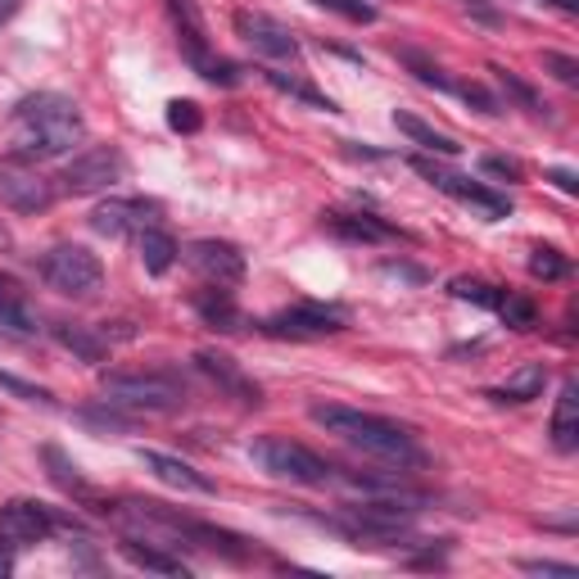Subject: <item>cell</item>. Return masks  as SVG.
Here are the masks:
<instances>
[{
  "label": "cell",
  "instance_id": "35",
  "mask_svg": "<svg viewBox=\"0 0 579 579\" xmlns=\"http://www.w3.org/2000/svg\"><path fill=\"white\" fill-rule=\"evenodd\" d=\"M480 167L489 172V177H502V182H520V163L507 159V154H485Z\"/></svg>",
  "mask_w": 579,
  "mask_h": 579
},
{
  "label": "cell",
  "instance_id": "6",
  "mask_svg": "<svg viewBox=\"0 0 579 579\" xmlns=\"http://www.w3.org/2000/svg\"><path fill=\"white\" fill-rule=\"evenodd\" d=\"M128 177V159L123 150H113V145H91L82 154H73L64 163V191L69 195H100L109 186H119Z\"/></svg>",
  "mask_w": 579,
  "mask_h": 579
},
{
  "label": "cell",
  "instance_id": "31",
  "mask_svg": "<svg viewBox=\"0 0 579 579\" xmlns=\"http://www.w3.org/2000/svg\"><path fill=\"white\" fill-rule=\"evenodd\" d=\"M566 272H570V263H566L557 250H548V245H544V250H535V254H530V276H539V281H561Z\"/></svg>",
  "mask_w": 579,
  "mask_h": 579
},
{
  "label": "cell",
  "instance_id": "3",
  "mask_svg": "<svg viewBox=\"0 0 579 579\" xmlns=\"http://www.w3.org/2000/svg\"><path fill=\"white\" fill-rule=\"evenodd\" d=\"M100 403H113L123 413H177L186 403V385L172 372H113L100 385Z\"/></svg>",
  "mask_w": 579,
  "mask_h": 579
},
{
  "label": "cell",
  "instance_id": "23",
  "mask_svg": "<svg viewBox=\"0 0 579 579\" xmlns=\"http://www.w3.org/2000/svg\"><path fill=\"white\" fill-rule=\"evenodd\" d=\"M123 557H128L132 566H141V570H154V575H186V570H191L182 557H172V552L159 548V544H154V548H150V544L141 548V539H128V544H123Z\"/></svg>",
  "mask_w": 579,
  "mask_h": 579
},
{
  "label": "cell",
  "instance_id": "37",
  "mask_svg": "<svg viewBox=\"0 0 579 579\" xmlns=\"http://www.w3.org/2000/svg\"><path fill=\"white\" fill-rule=\"evenodd\" d=\"M520 570H526V575H575V566L570 561H520Z\"/></svg>",
  "mask_w": 579,
  "mask_h": 579
},
{
  "label": "cell",
  "instance_id": "10",
  "mask_svg": "<svg viewBox=\"0 0 579 579\" xmlns=\"http://www.w3.org/2000/svg\"><path fill=\"white\" fill-rule=\"evenodd\" d=\"M186 267L195 272V276H204L209 285H241L245 281V254L236 250V245H226V241H195V245H186Z\"/></svg>",
  "mask_w": 579,
  "mask_h": 579
},
{
  "label": "cell",
  "instance_id": "26",
  "mask_svg": "<svg viewBox=\"0 0 579 579\" xmlns=\"http://www.w3.org/2000/svg\"><path fill=\"white\" fill-rule=\"evenodd\" d=\"M498 313H502V322L511 326V331H530L535 326V304L526 299V295H498V304H494Z\"/></svg>",
  "mask_w": 579,
  "mask_h": 579
},
{
  "label": "cell",
  "instance_id": "28",
  "mask_svg": "<svg viewBox=\"0 0 579 579\" xmlns=\"http://www.w3.org/2000/svg\"><path fill=\"white\" fill-rule=\"evenodd\" d=\"M167 128L182 132V136H195V132L204 128L200 104H195V100H172V104H167Z\"/></svg>",
  "mask_w": 579,
  "mask_h": 579
},
{
  "label": "cell",
  "instance_id": "1",
  "mask_svg": "<svg viewBox=\"0 0 579 579\" xmlns=\"http://www.w3.org/2000/svg\"><path fill=\"white\" fill-rule=\"evenodd\" d=\"M326 435L344 439L349 448L385 461V467H398V471H417L426 453L421 444L413 439V430H403L398 421H385L376 413H358V408H335V403H317V408L308 413Z\"/></svg>",
  "mask_w": 579,
  "mask_h": 579
},
{
  "label": "cell",
  "instance_id": "13",
  "mask_svg": "<svg viewBox=\"0 0 579 579\" xmlns=\"http://www.w3.org/2000/svg\"><path fill=\"white\" fill-rule=\"evenodd\" d=\"M154 204L145 200H104L95 213H91V226L100 236H141L145 226H154Z\"/></svg>",
  "mask_w": 579,
  "mask_h": 579
},
{
  "label": "cell",
  "instance_id": "41",
  "mask_svg": "<svg viewBox=\"0 0 579 579\" xmlns=\"http://www.w3.org/2000/svg\"><path fill=\"white\" fill-rule=\"evenodd\" d=\"M467 10H476V14L485 19V23H498V14H494V10L485 6V0H467Z\"/></svg>",
  "mask_w": 579,
  "mask_h": 579
},
{
  "label": "cell",
  "instance_id": "21",
  "mask_svg": "<svg viewBox=\"0 0 579 579\" xmlns=\"http://www.w3.org/2000/svg\"><path fill=\"white\" fill-rule=\"evenodd\" d=\"M136 250H141V263H145L150 276H163L172 263H177V241H172L167 231H159V226H145V231H141Z\"/></svg>",
  "mask_w": 579,
  "mask_h": 579
},
{
  "label": "cell",
  "instance_id": "16",
  "mask_svg": "<svg viewBox=\"0 0 579 579\" xmlns=\"http://www.w3.org/2000/svg\"><path fill=\"white\" fill-rule=\"evenodd\" d=\"M0 335L6 339H37L41 335L37 313L28 308L19 285H10V281H0Z\"/></svg>",
  "mask_w": 579,
  "mask_h": 579
},
{
  "label": "cell",
  "instance_id": "38",
  "mask_svg": "<svg viewBox=\"0 0 579 579\" xmlns=\"http://www.w3.org/2000/svg\"><path fill=\"white\" fill-rule=\"evenodd\" d=\"M548 182H552L561 195H579V182H575V172H570V167H552V172H548Z\"/></svg>",
  "mask_w": 579,
  "mask_h": 579
},
{
  "label": "cell",
  "instance_id": "42",
  "mask_svg": "<svg viewBox=\"0 0 579 579\" xmlns=\"http://www.w3.org/2000/svg\"><path fill=\"white\" fill-rule=\"evenodd\" d=\"M19 14V0H0V23H10Z\"/></svg>",
  "mask_w": 579,
  "mask_h": 579
},
{
  "label": "cell",
  "instance_id": "30",
  "mask_svg": "<svg viewBox=\"0 0 579 579\" xmlns=\"http://www.w3.org/2000/svg\"><path fill=\"white\" fill-rule=\"evenodd\" d=\"M313 6L339 14V19H349V23H376V6H367V0H313Z\"/></svg>",
  "mask_w": 579,
  "mask_h": 579
},
{
  "label": "cell",
  "instance_id": "40",
  "mask_svg": "<svg viewBox=\"0 0 579 579\" xmlns=\"http://www.w3.org/2000/svg\"><path fill=\"white\" fill-rule=\"evenodd\" d=\"M380 272H385V276H403V281H426V272H417V267H408V263H385Z\"/></svg>",
  "mask_w": 579,
  "mask_h": 579
},
{
  "label": "cell",
  "instance_id": "2",
  "mask_svg": "<svg viewBox=\"0 0 579 579\" xmlns=\"http://www.w3.org/2000/svg\"><path fill=\"white\" fill-rule=\"evenodd\" d=\"M87 136V123L69 95L41 91L14 104V145L23 159H60Z\"/></svg>",
  "mask_w": 579,
  "mask_h": 579
},
{
  "label": "cell",
  "instance_id": "27",
  "mask_svg": "<svg viewBox=\"0 0 579 579\" xmlns=\"http://www.w3.org/2000/svg\"><path fill=\"white\" fill-rule=\"evenodd\" d=\"M276 91H285V95H295V100H304V104H313V109H326V113H335V100H326V95H317L313 87H304V82H295V78H285V73H263Z\"/></svg>",
  "mask_w": 579,
  "mask_h": 579
},
{
  "label": "cell",
  "instance_id": "43",
  "mask_svg": "<svg viewBox=\"0 0 579 579\" xmlns=\"http://www.w3.org/2000/svg\"><path fill=\"white\" fill-rule=\"evenodd\" d=\"M548 6H557V10H579V0H548Z\"/></svg>",
  "mask_w": 579,
  "mask_h": 579
},
{
  "label": "cell",
  "instance_id": "20",
  "mask_svg": "<svg viewBox=\"0 0 579 579\" xmlns=\"http://www.w3.org/2000/svg\"><path fill=\"white\" fill-rule=\"evenodd\" d=\"M394 128L408 136L413 145H421V150H430V154H444V159H457L461 154V145L453 141V136H444V132H435L430 123H421V119H413V113H394Z\"/></svg>",
  "mask_w": 579,
  "mask_h": 579
},
{
  "label": "cell",
  "instance_id": "36",
  "mask_svg": "<svg viewBox=\"0 0 579 579\" xmlns=\"http://www.w3.org/2000/svg\"><path fill=\"white\" fill-rule=\"evenodd\" d=\"M0 385H6L10 394H19V398H28V403H54L50 389H37V385H28V380H19V376H10V372H0Z\"/></svg>",
  "mask_w": 579,
  "mask_h": 579
},
{
  "label": "cell",
  "instance_id": "39",
  "mask_svg": "<svg viewBox=\"0 0 579 579\" xmlns=\"http://www.w3.org/2000/svg\"><path fill=\"white\" fill-rule=\"evenodd\" d=\"M457 91H461V95H467V100H471V104H476L480 113H494V109H498V104H494V100H489V95H485L480 87H457Z\"/></svg>",
  "mask_w": 579,
  "mask_h": 579
},
{
  "label": "cell",
  "instance_id": "19",
  "mask_svg": "<svg viewBox=\"0 0 579 579\" xmlns=\"http://www.w3.org/2000/svg\"><path fill=\"white\" fill-rule=\"evenodd\" d=\"M552 444L561 453H575L579 448V385L566 380L561 394H557V408H552Z\"/></svg>",
  "mask_w": 579,
  "mask_h": 579
},
{
  "label": "cell",
  "instance_id": "12",
  "mask_svg": "<svg viewBox=\"0 0 579 579\" xmlns=\"http://www.w3.org/2000/svg\"><path fill=\"white\" fill-rule=\"evenodd\" d=\"M236 32H241L258 54H272V60H295V54H299L295 32H290L285 23H276V19H267V14L241 10V14H236Z\"/></svg>",
  "mask_w": 579,
  "mask_h": 579
},
{
  "label": "cell",
  "instance_id": "34",
  "mask_svg": "<svg viewBox=\"0 0 579 579\" xmlns=\"http://www.w3.org/2000/svg\"><path fill=\"white\" fill-rule=\"evenodd\" d=\"M544 69H548L557 82H566V87H575V82H579V60H570V54L544 50Z\"/></svg>",
  "mask_w": 579,
  "mask_h": 579
},
{
  "label": "cell",
  "instance_id": "9",
  "mask_svg": "<svg viewBox=\"0 0 579 579\" xmlns=\"http://www.w3.org/2000/svg\"><path fill=\"white\" fill-rule=\"evenodd\" d=\"M263 331L267 335H290V339H322V335L344 331V308H335V304H295V308L267 317Z\"/></svg>",
  "mask_w": 579,
  "mask_h": 579
},
{
  "label": "cell",
  "instance_id": "7",
  "mask_svg": "<svg viewBox=\"0 0 579 579\" xmlns=\"http://www.w3.org/2000/svg\"><path fill=\"white\" fill-rule=\"evenodd\" d=\"M413 167L421 172V177H426L430 186H439L444 195H453L457 204L476 209V213H480V217H489V222H498V217H507V213H511L507 195H498V191H489V186H480V182H471V177H461V172H448V167H444V163H435V159H413Z\"/></svg>",
  "mask_w": 579,
  "mask_h": 579
},
{
  "label": "cell",
  "instance_id": "29",
  "mask_svg": "<svg viewBox=\"0 0 579 579\" xmlns=\"http://www.w3.org/2000/svg\"><path fill=\"white\" fill-rule=\"evenodd\" d=\"M398 60H403V64H408V69H413V73H417V78H421L426 87H439V91H453V82H448V73H444L439 64H430V60H426V54H421V50H398Z\"/></svg>",
  "mask_w": 579,
  "mask_h": 579
},
{
  "label": "cell",
  "instance_id": "18",
  "mask_svg": "<svg viewBox=\"0 0 579 579\" xmlns=\"http://www.w3.org/2000/svg\"><path fill=\"white\" fill-rule=\"evenodd\" d=\"M544 385H548V367L544 363H520L502 385L489 389V398L494 403H530V398L544 394Z\"/></svg>",
  "mask_w": 579,
  "mask_h": 579
},
{
  "label": "cell",
  "instance_id": "33",
  "mask_svg": "<svg viewBox=\"0 0 579 579\" xmlns=\"http://www.w3.org/2000/svg\"><path fill=\"white\" fill-rule=\"evenodd\" d=\"M489 73L498 78V87H502L507 95H516V100H520V104H526L530 113H544V100H539V95H535V91H530L526 82H520L516 73H507V69H489Z\"/></svg>",
  "mask_w": 579,
  "mask_h": 579
},
{
  "label": "cell",
  "instance_id": "5",
  "mask_svg": "<svg viewBox=\"0 0 579 579\" xmlns=\"http://www.w3.org/2000/svg\"><path fill=\"white\" fill-rule=\"evenodd\" d=\"M41 281L50 290H60V295H69V299H91L100 290V281H104V267L82 245H54V250L41 254Z\"/></svg>",
  "mask_w": 579,
  "mask_h": 579
},
{
  "label": "cell",
  "instance_id": "14",
  "mask_svg": "<svg viewBox=\"0 0 579 579\" xmlns=\"http://www.w3.org/2000/svg\"><path fill=\"white\" fill-rule=\"evenodd\" d=\"M195 367L222 389V394H231V398H236V403H245V408H258V403H263V389L236 367V363H231L226 354H213V349H204V354H195Z\"/></svg>",
  "mask_w": 579,
  "mask_h": 579
},
{
  "label": "cell",
  "instance_id": "24",
  "mask_svg": "<svg viewBox=\"0 0 579 579\" xmlns=\"http://www.w3.org/2000/svg\"><path fill=\"white\" fill-rule=\"evenodd\" d=\"M195 313L213 326V331H236L241 326V308L231 304V295L217 285V290H209V295H195Z\"/></svg>",
  "mask_w": 579,
  "mask_h": 579
},
{
  "label": "cell",
  "instance_id": "32",
  "mask_svg": "<svg viewBox=\"0 0 579 579\" xmlns=\"http://www.w3.org/2000/svg\"><path fill=\"white\" fill-rule=\"evenodd\" d=\"M448 290H453L457 299H467V304H480V308H494V304H498L494 285H485V281H471V276H457V281H453Z\"/></svg>",
  "mask_w": 579,
  "mask_h": 579
},
{
  "label": "cell",
  "instance_id": "22",
  "mask_svg": "<svg viewBox=\"0 0 579 579\" xmlns=\"http://www.w3.org/2000/svg\"><path fill=\"white\" fill-rule=\"evenodd\" d=\"M54 339H60L78 363H104V354H109V339L91 326H54Z\"/></svg>",
  "mask_w": 579,
  "mask_h": 579
},
{
  "label": "cell",
  "instance_id": "25",
  "mask_svg": "<svg viewBox=\"0 0 579 579\" xmlns=\"http://www.w3.org/2000/svg\"><path fill=\"white\" fill-rule=\"evenodd\" d=\"M45 461H50V467H54L50 476L60 480V485H64L69 494H78L82 502H95V489H91V485H87V480L78 476V467H73V461H69V457H64L60 448H45Z\"/></svg>",
  "mask_w": 579,
  "mask_h": 579
},
{
  "label": "cell",
  "instance_id": "15",
  "mask_svg": "<svg viewBox=\"0 0 579 579\" xmlns=\"http://www.w3.org/2000/svg\"><path fill=\"white\" fill-rule=\"evenodd\" d=\"M136 457H141V467H145L154 480H163L167 489H182V494H213V480L200 476L191 461H182V457L159 453V448H141Z\"/></svg>",
  "mask_w": 579,
  "mask_h": 579
},
{
  "label": "cell",
  "instance_id": "17",
  "mask_svg": "<svg viewBox=\"0 0 579 579\" xmlns=\"http://www.w3.org/2000/svg\"><path fill=\"white\" fill-rule=\"evenodd\" d=\"M326 226L335 231L339 241H354V245H380V241H394V226H385V222L372 217V213H331Z\"/></svg>",
  "mask_w": 579,
  "mask_h": 579
},
{
  "label": "cell",
  "instance_id": "44",
  "mask_svg": "<svg viewBox=\"0 0 579 579\" xmlns=\"http://www.w3.org/2000/svg\"><path fill=\"white\" fill-rule=\"evenodd\" d=\"M10 570H14V561H10V557H6V552H0V579H6V575H10Z\"/></svg>",
  "mask_w": 579,
  "mask_h": 579
},
{
  "label": "cell",
  "instance_id": "8",
  "mask_svg": "<svg viewBox=\"0 0 579 579\" xmlns=\"http://www.w3.org/2000/svg\"><path fill=\"white\" fill-rule=\"evenodd\" d=\"M54 535V511L45 502H32V498H10L0 507V544L10 548H28V544H41Z\"/></svg>",
  "mask_w": 579,
  "mask_h": 579
},
{
  "label": "cell",
  "instance_id": "4",
  "mask_svg": "<svg viewBox=\"0 0 579 579\" xmlns=\"http://www.w3.org/2000/svg\"><path fill=\"white\" fill-rule=\"evenodd\" d=\"M250 457H254V467L276 476V480H290V485H326L335 480V467L331 461H322L313 448L295 444V439H285V435H263L250 444Z\"/></svg>",
  "mask_w": 579,
  "mask_h": 579
},
{
  "label": "cell",
  "instance_id": "11",
  "mask_svg": "<svg viewBox=\"0 0 579 579\" xmlns=\"http://www.w3.org/2000/svg\"><path fill=\"white\" fill-rule=\"evenodd\" d=\"M0 204H10L14 213H45L54 204V191L32 167L0 163Z\"/></svg>",
  "mask_w": 579,
  "mask_h": 579
}]
</instances>
